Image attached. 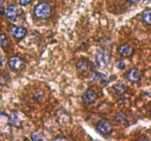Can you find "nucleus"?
I'll use <instances>...</instances> for the list:
<instances>
[{
  "label": "nucleus",
  "mask_w": 151,
  "mask_h": 141,
  "mask_svg": "<svg viewBox=\"0 0 151 141\" xmlns=\"http://www.w3.org/2000/svg\"><path fill=\"white\" fill-rule=\"evenodd\" d=\"M111 55L110 48L106 45L102 46L101 48L97 51L95 54V62L97 68L100 69H104L110 64Z\"/></svg>",
  "instance_id": "f257e3e1"
},
{
  "label": "nucleus",
  "mask_w": 151,
  "mask_h": 141,
  "mask_svg": "<svg viewBox=\"0 0 151 141\" xmlns=\"http://www.w3.org/2000/svg\"><path fill=\"white\" fill-rule=\"evenodd\" d=\"M33 14L37 19H48L52 15V7L48 2L42 1L35 6Z\"/></svg>",
  "instance_id": "f03ea898"
},
{
  "label": "nucleus",
  "mask_w": 151,
  "mask_h": 141,
  "mask_svg": "<svg viewBox=\"0 0 151 141\" xmlns=\"http://www.w3.org/2000/svg\"><path fill=\"white\" fill-rule=\"evenodd\" d=\"M96 130L101 135L109 136L113 132L114 126L112 123L108 120L102 119L97 123Z\"/></svg>",
  "instance_id": "7ed1b4c3"
},
{
  "label": "nucleus",
  "mask_w": 151,
  "mask_h": 141,
  "mask_svg": "<svg viewBox=\"0 0 151 141\" xmlns=\"http://www.w3.org/2000/svg\"><path fill=\"white\" fill-rule=\"evenodd\" d=\"M8 67L13 72H22L26 67V63L23 59L18 56H13L8 59Z\"/></svg>",
  "instance_id": "20e7f679"
},
{
  "label": "nucleus",
  "mask_w": 151,
  "mask_h": 141,
  "mask_svg": "<svg viewBox=\"0 0 151 141\" xmlns=\"http://www.w3.org/2000/svg\"><path fill=\"white\" fill-rule=\"evenodd\" d=\"M77 71L81 74H86L90 72L93 68V64L88 59L86 58H81L75 64Z\"/></svg>",
  "instance_id": "39448f33"
},
{
  "label": "nucleus",
  "mask_w": 151,
  "mask_h": 141,
  "mask_svg": "<svg viewBox=\"0 0 151 141\" xmlns=\"http://www.w3.org/2000/svg\"><path fill=\"white\" fill-rule=\"evenodd\" d=\"M81 98H82V102L83 104H85L86 106H90V105L94 104L97 101L98 98V95L92 89H88L84 92Z\"/></svg>",
  "instance_id": "423d86ee"
},
{
  "label": "nucleus",
  "mask_w": 151,
  "mask_h": 141,
  "mask_svg": "<svg viewBox=\"0 0 151 141\" xmlns=\"http://www.w3.org/2000/svg\"><path fill=\"white\" fill-rule=\"evenodd\" d=\"M55 117L56 118V121L60 126H66V124L71 123V121H72V118L69 112L66 109H62V108L56 110Z\"/></svg>",
  "instance_id": "0eeeda50"
},
{
  "label": "nucleus",
  "mask_w": 151,
  "mask_h": 141,
  "mask_svg": "<svg viewBox=\"0 0 151 141\" xmlns=\"http://www.w3.org/2000/svg\"><path fill=\"white\" fill-rule=\"evenodd\" d=\"M10 33L13 38L18 40H21L26 36L27 33V30L23 26L12 25L10 27Z\"/></svg>",
  "instance_id": "6e6552de"
},
{
  "label": "nucleus",
  "mask_w": 151,
  "mask_h": 141,
  "mask_svg": "<svg viewBox=\"0 0 151 141\" xmlns=\"http://www.w3.org/2000/svg\"><path fill=\"white\" fill-rule=\"evenodd\" d=\"M117 52L122 57L131 58L134 55V49L131 44L125 43L118 46Z\"/></svg>",
  "instance_id": "1a4fd4ad"
},
{
  "label": "nucleus",
  "mask_w": 151,
  "mask_h": 141,
  "mask_svg": "<svg viewBox=\"0 0 151 141\" xmlns=\"http://www.w3.org/2000/svg\"><path fill=\"white\" fill-rule=\"evenodd\" d=\"M125 78L131 84H135L141 80V75H140L139 69L137 68L134 67L131 68L125 73Z\"/></svg>",
  "instance_id": "9d476101"
},
{
  "label": "nucleus",
  "mask_w": 151,
  "mask_h": 141,
  "mask_svg": "<svg viewBox=\"0 0 151 141\" xmlns=\"http://www.w3.org/2000/svg\"><path fill=\"white\" fill-rule=\"evenodd\" d=\"M5 15L7 20L10 21V22H15L19 16V11H18L16 6L14 4H10L7 6L5 11Z\"/></svg>",
  "instance_id": "9b49d317"
},
{
  "label": "nucleus",
  "mask_w": 151,
  "mask_h": 141,
  "mask_svg": "<svg viewBox=\"0 0 151 141\" xmlns=\"http://www.w3.org/2000/svg\"><path fill=\"white\" fill-rule=\"evenodd\" d=\"M113 89L114 90L115 93L118 95L119 99L121 101H124L125 99V95L128 91V87L123 83L119 82L113 86Z\"/></svg>",
  "instance_id": "f8f14e48"
},
{
  "label": "nucleus",
  "mask_w": 151,
  "mask_h": 141,
  "mask_svg": "<svg viewBox=\"0 0 151 141\" xmlns=\"http://www.w3.org/2000/svg\"><path fill=\"white\" fill-rule=\"evenodd\" d=\"M90 77H91L92 79H94V81H99V82H100L105 86L108 85L109 81H111V80H109L106 75H104L102 72H97V71L91 72V74H90Z\"/></svg>",
  "instance_id": "ddd939ff"
},
{
  "label": "nucleus",
  "mask_w": 151,
  "mask_h": 141,
  "mask_svg": "<svg viewBox=\"0 0 151 141\" xmlns=\"http://www.w3.org/2000/svg\"><path fill=\"white\" fill-rule=\"evenodd\" d=\"M9 122L12 126L16 128H20L22 126V121L19 119L18 112L16 110L11 111V113L9 115Z\"/></svg>",
  "instance_id": "4468645a"
},
{
  "label": "nucleus",
  "mask_w": 151,
  "mask_h": 141,
  "mask_svg": "<svg viewBox=\"0 0 151 141\" xmlns=\"http://www.w3.org/2000/svg\"><path fill=\"white\" fill-rule=\"evenodd\" d=\"M115 122L119 125L128 126V119L127 115L124 112H119L116 114L115 115Z\"/></svg>",
  "instance_id": "2eb2a0df"
},
{
  "label": "nucleus",
  "mask_w": 151,
  "mask_h": 141,
  "mask_svg": "<svg viewBox=\"0 0 151 141\" xmlns=\"http://www.w3.org/2000/svg\"><path fill=\"white\" fill-rule=\"evenodd\" d=\"M151 9L150 7H146L142 13V21L145 25L147 26L151 25Z\"/></svg>",
  "instance_id": "dca6fc26"
},
{
  "label": "nucleus",
  "mask_w": 151,
  "mask_h": 141,
  "mask_svg": "<svg viewBox=\"0 0 151 141\" xmlns=\"http://www.w3.org/2000/svg\"><path fill=\"white\" fill-rule=\"evenodd\" d=\"M11 78L10 74L6 71H3L0 73V86L1 87H7L10 84Z\"/></svg>",
  "instance_id": "f3484780"
},
{
  "label": "nucleus",
  "mask_w": 151,
  "mask_h": 141,
  "mask_svg": "<svg viewBox=\"0 0 151 141\" xmlns=\"http://www.w3.org/2000/svg\"><path fill=\"white\" fill-rule=\"evenodd\" d=\"M30 138L32 141H44L47 140L46 135L40 132H34L30 134Z\"/></svg>",
  "instance_id": "a211bd4d"
},
{
  "label": "nucleus",
  "mask_w": 151,
  "mask_h": 141,
  "mask_svg": "<svg viewBox=\"0 0 151 141\" xmlns=\"http://www.w3.org/2000/svg\"><path fill=\"white\" fill-rule=\"evenodd\" d=\"M8 38L4 33H0V46L1 48H5L8 45Z\"/></svg>",
  "instance_id": "6ab92c4d"
},
{
  "label": "nucleus",
  "mask_w": 151,
  "mask_h": 141,
  "mask_svg": "<svg viewBox=\"0 0 151 141\" xmlns=\"http://www.w3.org/2000/svg\"><path fill=\"white\" fill-rule=\"evenodd\" d=\"M44 98V93L42 91H36L33 94V99L36 101H41Z\"/></svg>",
  "instance_id": "aec40b11"
},
{
  "label": "nucleus",
  "mask_w": 151,
  "mask_h": 141,
  "mask_svg": "<svg viewBox=\"0 0 151 141\" xmlns=\"http://www.w3.org/2000/svg\"><path fill=\"white\" fill-rule=\"evenodd\" d=\"M116 67L119 69H120V70H123L126 67V64H125V61L122 59H120V60H119L116 62Z\"/></svg>",
  "instance_id": "412c9836"
},
{
  "label": "nucleus",
  "mask_w": 151,
  "mask_h": 141,
  "mask_svg": "<svg viewBox=\"0 0 151 141\" xmlns=\"http://www.w3.org/2000/svg\"><path fill=\"white\" fill-rule=\"evenodd\" d=\"M4 14H5V10H4V3L1 0H0V15L2 16V15Z\"/></svg>",
  "instance_id": "4be33fe9"
},
{
  "label": "nucleus",
  "mask_w": 151,
  "mask_h": 141,
  "mask_svg": "<svg viewBox=\"0 0 151 141\" xmlns=\"http://www.w3.org/2000/svg\"><path fill=\"white\" fill-rule=\"evenodd\" d=\"M32 0H19V4L21 6H26L30 4Z\"/></svg>",
  "instance_id": "5701e85b"
},
{
  "label": "nucleus",
  "mask_w": 151,
  "mask_h": 141,
  "mask_svg": "<svg viewBox=\"0 0 151 141\" xmlns=\"http://www.w3.org/2000/svg\"><path fill=\"white\" fill-rule=\"evenodd\" d=\"M53 140L55 141H58V140H69V139L66 138V137H63V136H57L56 137H55L54 139H53Z\"/></svg>",
  "instance_id": "b1692460"
},
{
  "label": "nucleus",
  "mask_w": 151,
  "mask_h": 141,
  "mask_svg": "<svg viewBox=\"0 0 151 141\" xmlns=\"http://www.w3.org/2000/svg\"><path fill=\"white\" fill-rule=\"evenodd\" d=\"M4 63V58L2 56H0V65L2 66L3 64Z\"/></svg>",
  "instance_id": "393cba45"
},
{
  "label": "nucleus",
  "mask_w": 151,
  "mask_h": 141,
  "mask_svg": "<svg viewBox=\"0 0 151 141\" xmlns=\"http://www.w3.org/2000/svg\"><path fill=\"white\" fill-rule=\"evenodd\" d=\"M128 2L131 3V4H136V3H137L138 1H139V0H126Z\"/></svg>",
  "instance_id": "a878e982"
}]
</instances>
